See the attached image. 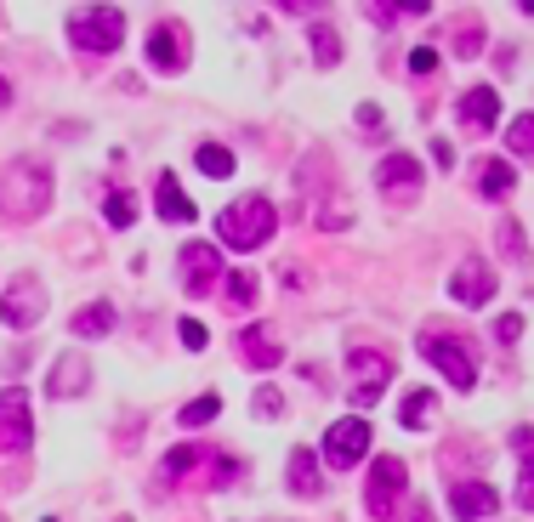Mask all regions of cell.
<instances>
[{"instance_id": "6da1fadb", "label": "cell", "mask_w": 534, "mask_h": 522, "mask_svg": "<svg viewBox=\"0 0 534 522\" xmlns=\"http://www.w3.org/2000/svg\"><path fill=\"white\" fill-rule=\"evenodd\" d=\"M52 205V171L40 159H18L0 171V216L6 222H35Z\"/></svg>"}, {"instance_id": "7a4b0ae2", "label": "cell", "mask_w": 534, "mask_h": 522, "mask_svg": "<svg viewBox=\"0 0 534 522\" xmlns=\"http://www.w3.org/2000/svg\"><path fill=\"white\" fill-rule=\"evenodd\" d=\"M216 227H222V244H233V250H256V244L273 239L279 210L267 205L262 193H245V199H233V205L216 216Z\"/></svg>"}, {"instance_id": "3957f363", "label": "cell", "mask_w": 534, "mask_h": 522, "mask_svg": "<svg viewBox=\"0 0 534 522\" xmlns=\"http://www.w3.org/2000/svg\"><path fill=\"white\" fill-rule=\"evenodd\" d=\"M421 352H427V364L444 375L455 392H472L478 386V352H472V341L455 330H421Z\"/></svg>"}, {"instance_id": "277c9868", "label": "cell", "mask_w": 534, "mask_h": 522, "mask_svg": "<svg viewBox=\"0 0 534 522\" xmlns=\"http://www.w3.org/2000/svg\"><path fill=\"white\" fill-rule=\"evenodd\" d=\"M69 40L91 57L120 52L125 40V12L120 6H86V12H69Z\"/></svg>"}, {"instance_id": "5b68a950", "label": "cell", "mask_w": 534, "mask_h": 522, "mask_svg": "<svg viewBox=\"0 0 534 522\" xmlns=\"http://www.w3.org/2000/svg\"><path fill=\"white\" fill-rule=\"evenodd\" d=\"M404 488H410V471H404V460H398V454H381V460L370 466V488H364L370 517L387 522L392 511H398V500H404Z\"/></svg>"}, {"instance_id": "8992f818", "label": "cell", "mask_w": 534, "mask_h": 522, "mask_svg": "<svg viewBox=\"0 0 534 522\" xmlns=\"http://www.w3.org/2000/svg\"><path fill=\"white\" fill-rule=\"evenodd\" d=\"M40 313H46V284L18 273V279L6 284V296H0V324L6 330H35Z\"/></svg>"}, {"instance_id": "52a82bcc", "label": "cell", "mask_w": 534, "mask_h": 522, "mask_svg": "<svg viewBox=\"0 0 534 522\" xmlns=\"http://www.w3.org/2000/svg\"><path fill=\"white\" fill-rule=\"evenodd\" d=\"M35 443V420H29V392L12 386V392H0V449L6 454H29Z\"/></svg>"}, {"instance_id": "ba28073f", "label": "cell", "mask_w": 534, "mask_h": 522, "mask_svg": "<svg viewBox=\"0 0 534 522\" xmlns=\"http://www.w3.org/2000/svg\"><path fill=\"white\" fill-rule=\"evenodd\" d=\"M370 449V420L364 415H347V420H336L330 432H324V460L336 471H347V466H358V454Z\"/></svg>"}, {"instance_id": "9c48e42d", "label": "cell", "mask_w": 534, "mask_h": 522, "mask_svg": "<svg viewBox=\"0 0 534 522\" xmlns=\"http://www.w3.org/2000/svg\"><path fill=\"white\" fill-rule=\"evenodd\" d=\"M392 381V364L381 352H353V409H370Z\"/></svg>"}, {"instance_id": "30bf717a", "label": "cell", "mask_w": 534, "mask_h": 522, "mask_svg": "<svg viewBox=\"0 0 534 522\" xmlns=\"http://www.w3.org/2000/svg\"><path fill=\"white\" fill-rule=\"evenodd\" d=\"M177 267H182V284H188L194 296H205L216 284V273H222V250H216V244H182Z\"/></svg>"}, {"instance_id": "8fae6325", "label": "cell", "mask_w": 534, "mask_h": 522, "mask_svg": "<svg viewBox=\"0 0 534 522\" xmlns=\"http://www.w3.org/2000/svg\"><path fill=\"white\" fill-rule=\"evenodd\" d=\"M375 182H381L387 199H415V193H421V159L415 154H387L381 171H375Z\"/></svg>"}, {"instance_id": "7c38bea8", "label": "cell", "mask_w": 534, "mask_h": 522, "mask_svg": "<svg viewBox=\"0 0 534 522\" xmlns=\"http://www.w3.org/2000/svg\"><path fill=\"white\" fill-rule=\"evenodd\" d=\"M449 296L461 301V307H483V301L495 296V267H483V261H466L461 273H449Z\"/></svg>"}, {"instance_id": "4fadbf2b", "label": "cell", "mask_w": 534, "mask_h": 522, "mask_svg": "<svg viewBox=\"0 0 534 522\" xmlns=\"http://www.w3.org/2000/svg\"><path fill=\"white\" fill-rule=\"evenodd\" d=\"M449 511H455L461 522H483V517H495V511H500L495 483H461V488H449Z\"/></svg>"}, {"instance_id": "5bb4252c", "label": "cell", "mask_w": 534, "mask_h": 522, "mask_svg": "<svg viewBox=\"0 0 534 522\" xmlns=\"http://www.w3.org/2000/svg\"><path fill=\"white\" fill-rule=\"evenodd\" d=\"M148 63L165 74H177L182 63H188V35H182L177 23H160L154 35H148Z\"/></svg>"}, {"instance_id": "9a60e30c", "label": "cell", "mask_w": 534, "mask_h": 522, "mask_svg": "<svg viewBox=\"0 0 534 522\" xmlns=\"http://www.w3.org/2000/svg\"><path fill=\"white\" fill-rule=\"evenodd\" d=\"M455 114H461V125H472V131H489V125L500 120V91L495 86H472L455 103Z\"/></svg>"}, {"instance_id": "2e32d148", "label": "cell", "mask_w": 534, "mask_h": 522, "mask_svg": "<svg viewBox=\"0 0 534 522\" xmlns=\"http://www.w3.org/2000/svg\"><path fill=\"white\" fill-rule=\"evenodd\" d=\"M290 488L302 494V500H319L324 494V471L313 460V449H290Z\"/></svg>"}, {"instance_id": "e0dca14e", "label": "cell", "mask_w": 534, "mask_h": 522, "mask_svg": "<svg viewBox=\"0 0 534 522\" xmlns=\"http://www.w3.org/2000/svg\"><path fill=\"white\" fill-rule=\"evenodd\" d=\"M239 352H245V364H250V369H273L279 358H285V352H279V341H273V335H267L262 324H250V330L239 335Z\"/></svg>"}, {"instance_id": "ac0fdd59", "label": "cell", "mask_w": 534, "mask_h": 522, "mask_svg": "<svg viewBox=\"0 0 534 522\" xmlns=\"http://www.w3.org/2000/svg\"><path fill=\"white\" fill-rule=\"evenodd\" d=\"M154 205H160L165 222H194V199L177 188V176H160V182H154Z\"/></svg>"}, {"instance_id": "d6986e66", "label": "cell", "mask_w": 534, "mask_h": 522, "mask_svg": "<svg viewBox=\"0 0 534 522\" xmlns=\"http://www.w3.org/2000/svg\"><path fill=\"white\" fill-rule=\"evenodd\" d=\"M86 381H91V369L80 358H57V369L46 375V392L52 398H74V392H86Z\"/></svg>"}, {"instance_id": "ffe728a7", "label": "cell", "mask_w": 534, "mask_h": 522, "mask_svg": "<svg viewBox=\"0 0 534 522\" xmlns=\"http://www.w3.org/2000/svg\"><path fill=\"white\" fill-rule=\"evenodd\" d=\"M512 188H517V171L506 165V159H483L478 165V193L483 199H506Z\"/></svg>"}, {"instance_id": "44dd1931", "label": "cell", "mask_w": 534, "mask_h": 522, "mask_svg": "<svg viewBox=\"0 0 534 522\" xmlns=\"http://www.w3.org/2000/svg\"><path fill=\"white\" fill-rule=\"evenodd\" d=\"M69 330L80 335V341H86V335L97 341V335H108V330H114V307H108V301H91V307H80V313L69 318Z\"/></svg>"}, {"instance_id": "7402d4cb", "label": "cell", "mask_w": 534, "mask_h": 522, "mask_svg": "<svg viewBox=\"0 0 534 522\" xmlns=\"http://www.w3.org/2000/svg\"><path fill=\"white\" fill-rule=\"evenodd\" d=\"M307 46H313V63H319V69H336V63H341V40H336V29H330V23H313Z\"/></svg>"}, {"instance_id": "603a6c76", "label": "cell", "mask_w": 534, "mask_h": 522, "mask_svg": "<svg viewBox=\"0 0 534 522\" xmlns=\"http://www.w3.org/2000/svg\"><path fill=\"white\" fill-rule=\"evenodd\" d=\"M432 409H438V398H432V392H410V398H404V409H398V420H404L410 432H421V426L432 420Z\"/></svg>"}, {"instance_id": "cb8c5ba5", "label": "cell", "mask_w": 534, "mask_h": 522, "mask_svg": "<svg viewBox=\"0 0 534 522\" xmlns=\"http://www.w3.org/2000/svg\"><path fill=\"white\" fill-rule=\"evenodd\" d=\"M506 148L523 159H534V114H517L512 125H506Z\"/></svg>"}, {"instance_id": "d4e9b609", "label": "cell", "mask_w": 534, "mask_h": 522, "mask_svg": "<svg viewBox=\"0 0 534 522\" xmlns=\"http://www.w3.org/2000/svg\"><path fill=\"white\" fill-rule=\"evenodd\" d=\"M205 454H211V449H194V443H177V449L165 454V477H188V471H194L199 460H205Z\"/></svg>"}, {"instance_id": "484cf974", "label": "cell", "mask_w": 534, "mask_h": 522, "mask_svg": "<svg viewBox=\"0 0 534 522\" xmlns=\"http://www.w3.org/2000/svg\"><path fill=\"white\" fill-rule=\"evenodd\" d=\"M194 159H199V171H205V176H233V154L222 148V142H205Z\"/></svg>"}, {"instance_id": "4316f807", "label": "cell", "mask_w": 534, "mask_h": 522, "mask_svg": "<svg viewBox=\"0 0 534 522\" xmlns=\"http://www.w3.org/2000/svg\"><path fill=\"white\" fill-rule=\"evenodd\" d=\"M228 301L233 307H250V301H256V273H250V267H233L228 273Z\"/></svg>"}, {"instance_id": "83f0119b", "label": "cell", "mask_w": 534, "mask_h": 522, "mask_svg": "<svg viewBox=\"0 0 534 522\" xmlns=\"http://www.w3.org/2000/svg\"><path fill=\"white\" fill-rule=\"evenodd\" d=\"M216 409H222V398H211V392H205V398H194L188 409H182V426H211Z\"/></svg>"}, {"instance_id": "f1b7e54d", "label": "cell", "mask_w": 534, "mask_h": 522, "mask_svg": "<svg viewBox=\"0 0 534 522\" xmlns=\"http://www.w3.org/2000/svg\"><path fill=\"white\" fill-rule=\"evenodd\" d=\"M108 222L131 227V222H137V199H131V193H108Z\"/></svg>"}, {"instance_id": "f546056e", "label": "cell", "mask_w": 534, "mask_h": 522, "mask_svg": "<svg viewBox=\"0 0 534 522\" xmlns=\"http://www.w3.org/2000/svg\"><path fill=\"white\" fill-rule=\"evenodd\" d=\"M500 250H506V256H512V261H523V256H529V244H523V227H517L512 216L500 222Z\"/></svg>"}, {"instance_id": "4dcf8cb0", "label": "cell", "mask_w": 534, "mask_h": 522, "mask_svg": "<svg viewBox=\"0 0 534 522\" xmlns=\"http://www.w3.org/2000/svg\"><path fill=\"white\" fill-rule=\"evenodd\" d=\"M478 52H483L478 23H461V35H455V57H478Z\"/></svg>"}, {"instance_id": "1f68e13d", "label": "cell", "mask_w": 534, "mask_h": 522, "mask_svg": "<svg viewBox=\"0 0 534 522\" xmlns=\"http://www.w3.org/2000/svg\"><path fill=\"white\" fill-rule=\"evenodd\" d=\"M256 415H262V420H279V415H285V398H279L273 386H262V392H256Z\"/></svg>"}, {"instance_id": "d6a6232c", "label": "cell", "mask_w": 534, "mask_h": 522, "mask_svg": "<svg viewBox=\"0 0 534 522\" xmlns=\"http://www.w3.org/2000/svg\"><path fill=\"white\" fill-rule=\"evenodd\" d=\"M358 125L370 131V142H381V108H375V103H364V108H358Z\"/></svg>"}, {"instance_id": "836d02e7", "label": "cell", "mask_w": 534, "mask_h": 522, "mask_svg": "<svg viewBox=\"0 0 534 522\" xmlns=\"http://www.w3.org/2000/svg\"><path fill=\"white\" fill-rule=\"evenodd\" d=\"M410 69H415V74H432V69H438V52H432V46H415V52H410Z\"/></svg>"}, {"instance_id": "e575fe53", "label": "cell", "mask_w": 534, "mask_h": 522, "mask_svg": "<svg viewBox=\"0 0 534 522\" xmlns=\"http://www.w3.org/2000/svg\"><path fill=\"white\" fill-rule=\"evenodd\" d=\"M512 449H517V454H523V460L534 466V426H517V432H512Z\"/></svg>"}, {"instance_id": "d590c367", "label": "cell", "mask_w": 534, "mask_h": 522, "mask_svg": "<svg viewBox=\"0 0 534 522\" xmlns=\"http://www.w3.org/2000/svg\"><path fill=\"white\" fill-rule=\"evenodd\" d=\"M182 347H188V352H199V347H205V324H194V318H182Z\"/></svg>"}, {"instance_id": "8d00e7d4", "label": "cell", "mask_w": 534, "mask_h": 522, "mask_svg": "<svg viewBox=\"0 0 534 522\" xmlns=\"http://www.w3.org/2000/svg\"><path fill=\"white\" fill-rule=\"evenodd\" d=\"M500 341H517V335H523V313H500Z\"/></svg>"}, {"instance_id": "74e56055", "label": "cell", "mask_w": 534, "mask_h": 522, "mask_svg": "<svg viewBox=\"0 0 534 522\" xmlns=\"http://www.w3.org/2000/svg\"><path fill=\"white\" fill-rule=\"evenodd\" d=\"M517 505L534 511V466H523V477H517Z\"/></svg>"}, {"instance_id": "f35d334b", "label": "cell", "mask_w": 534, "mask_h": 522, "mask_svg": "<svg viewBox=\"0 0 534 522\" xmlns=\"http://www.w3.org/2000/svg\"><path fill=\"white\" fill-rule=\"evenodd\" d=\"M432 159H438V165H455V148H449V142L438 137V142H432Z\"/></svg>"}, {"instance_id": "ab89813d", "label": "cell", "mask_w": 534, "mask_h": 522, "mask_svg": "<svg viewBox=\"0 0 534 522\" xmlns=\"http://www.w3.org/2000/svg\"><path fill=\"white\" fill-rule=\"evenodd\" d=\"M410 522H432V505L427 500H410Z\"/></svg>"}, {"instance_id": "60d3db41", "label": "cell", "mask_w": 534, "mask_h": 522, "mask_svg": "<svg viewBox=\"0 0 534 522\" xmlns=\"http://www.w3.org/2000/svg\"><path fill=\"white\" fill-rule=\"evenodd\" d=\"M12 103V86H6V74H0V108Z\"/></svg>"}, {"instance_id": "b9f144b4", "label": "cell", "mask_w": 534, "mask_h": 522, "mask_svg": "<svg viewBox=\"0 0 534 522\" xmlns=\"http://www.w3.org/2000/svg\"><path fill=\"white\" fill-rule=\"evenodd\" d=\"M46 522H57V517H46Z\"/></svg>"}]
</instances>
